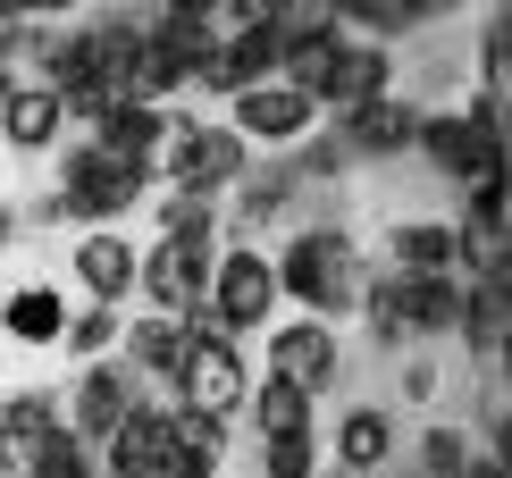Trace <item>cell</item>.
I'll list each match as a JSON object with an SVG mask.
<instances>
[{"mask_svg": "<svg viewBox=\"0 0 512 478\" xmlns=\"http://www.w3.org/2000/svg\"><path fill=\"white\" fill-rule=\"evenodd\" d=\"M210 9L219 0H160V17H202V26H210Z\"/></svg>", "mask_w": 512, "mask_h": 478, "instance_id": "cell-36", "label": "cell"}, {"mask_svg": "<svg viewBox=\"0 0 512 478\" xmlns=\"http://www.w3.org/2000/svg\"><path fill=\"white\" fill-rule=\"evenodd\" d=\"M210 260H219V252L177 244V235H152V244H143V260H135V294L152 302V311L185 319V328H202V286H210Z\"/></svg>", "mask_w": 512, "mask_h": 478, "instance_id": "cell-8", "label": "cell"}, {"mask_svg": "<svg viewBox=\"0 0 512 478\" xmlns=\"http://www.w3.org/2000/svg\"><path fill=\"white\" fill-rule=\"evenodd\" d=\"M59 336H68V294H59L51 277H26V286L0 294V344H34V353H51Z\"/></svg>", "mask_w": 512, "mask_h": 478, "instance_id": "cell-20", "label": "cell"}, {"mask_svg": "<svg viewBox=\"0 0 512 478\" xmlns=\"http://www.w3.org/2000/svg\"><path fill=\"white\" fill-rule=\"evenodd\" d=\"M319 428H294V437H261V478H319Z\"/></svg>", "mask_w": 512, "mask_h": 478, "instance_id": "cell-29", "label": "cell"}, {"mask_svg": "<svg viewBox=\"0 0 512 478\" xmlns=\"http://www.w3.org/2000/svg\"><path fill=\"white\" fill-rule=\"evenodd\" d=\"M412 453H420V478H471V453H479V437L462 420H429L412 437Z\"/></svg>", "mask_w": 512, "mask_h": 478, "instance_id": "cell-25", "label": "cell"}, {"mask_svg": "<svg viewBox=\"0 0 512 478\" xmlns=\"http://www.w3.org/2000/svg\"><path fill=\"white\" fill-rule=\"evenodd\" d=\"M177 445L202 453V462H227V420H219V411H185L177 403Z\"/></svg>", "mask_w": 512, "mask_h": 478, "instance_id": "cell-31", "label": "cell"}, {"mask_svg": "<svg viewBox=\"0 0 512 478\" xmlns=\"http://www.w3.org/2000/svg\"><path fill=\"white\" fill-rule=\"evenodd\" d=\"M135 403H143V378H135V369H126L118 353H101V361H76V378L59 386V420H68L84 445H101V437H110V428H118Z\"/></svg>", "mask_w": 512, "mask_h": 478, "instance_id": "cell-7", "label": "cell"}, {"mask_svg": "<svg viewBox=\"0 0 512 478\" xmlns=\"http://www.w3.org/2000/svg\"><path fill=\"white\" fill-rule=\"evenodd\" d=\"M227 126H236L244 143H269V151H294L319 126V101L311 93H294V84H244L236 101H227Z\"/></svg>", "mask_w": 512, "mask_h": 478, "instance_id": "cell-9", "label": "cell"}, {"mask_svg": "<svg viewBox=\"0 0 512 478\" xmlns=\"http://www.w3.org/2000/svg\"><path fill=\"white\" fill-rule=\"evenodd\" d=\"M17 76H26V68H17V59H0V101L17 93Z\"/></svg>", "mask_w": 512, "mask_h": 478, "instance_id": "cell-38", "label": "cell"}, {"mask_svg": "<svg viewBox=\"0 0 512 478\" xmlns=\"http://www.w3.org/2000/svg\"><path fill=\"white\" fill-rule=\"evenodd\" d=\"M504 319H512V277H462V319H454V344H462V353L496 369Z\"/></svg>", "mask_w": 512, "mask_h": 478, "instance_id": "cell-22", "label": "cell"}, {"mask_svg": "<svg viewBox=\"0 0 512 478\" xmlns=\"http://www.w3.org/2000/svg\"><path fill=\"white\" fill-rule=\"evenodd\" d=\"M160 235L219 252V244H227V219H219V202H194V193H160Z\"/></svg>", "mask_w": 512, "mask_h": 478, "instance_id": "cell-26", "label": "cell"}, {"mask_svg": "<svg viewBox=\"0 0 512 478\" xmlns=\"http://www.w3.org/2000/svg\"><path fill=\"white\" fill-rule=\"evenodd\" d=\"M244 168H252V143H244L227 118H185V110H177V135H168V151H160V193L227 202Z\"/></svg>", "mask_w": 512, "mask_h": 478, "instance_id": "cell-2", "label": "cell"}, {"mask_svg": "<svg viewBox=\"0 0 512 478\" xmlns=\"http://www.w3.org/2000/svg\"><path fill=\"white\" fill-rule=\"evenodd\" d=\"M135 260H143V244L126 227H84L68 244V269H76L84 302H126L135 294Z\"/></svg>", "mask_w": 512, "mask_h": 478, "instance_id": "cell-17", "label": "cell"}, {"mask_svg": "<svg viewBox=\"0 0 512 478\" xmlns=\"http://www.w3.org/2000/svg\"><path fill=\"white\" fill-rule=\"evenodd\" d=\"M437 386H445L437 361H403V403H437Z\"/></svg>", "mask_w": 512, "mask_h": 478, "instance_id": "cell-33", "label": "cell"}, {"mask_svg": "<svg viewBox=\"0 0 512 478\" xmlns=\"http://www.w3.org/2000/svg\"><path fill=\"white\" fill-rule=\"evenodd\" d=\"M303 202V177H294V160H269V168H244L236 193L219 202V219H227V244H252V235H269L286 210Z\"/></svg>", "mask_w": 512, "mask_h": 478, "instance_id": "cell-14", "label": "cell"}, {"mask_svg": "<svg viewBox=\"0 0 512 478\" xmlns=\"http://www.w3.org/2000/svg\"><path fill=\"white\" fill-rule=\"evenodd\" d=\"M244 395H252L244 344H236V336H219V328H194V336H185V361H177V386H168V403L236 420V411H244Z\"/></svg>", "mask_w": 512, "mask_h": 478, "instance_id": "cell-5", "label": "cell"}, {"mask_svg": "<svg viewBox=\"0 0 512 478\" xmlns=\"http://www.w3.org/2000/svg\"><path fill=\"white\" fill-rule=\"evenodd\" d=\"M59 135H68V101H59L51 84L17 76V93L0 101V143H9L17 160H42V151H59Z\"/></svg>", "mask_w": 512, "mask_h": 478, "instance_id": "cell-18", "label": "cell"}, {"mask_svg": "<svg viewBox=\"0 0 512 478\" xmlns=\"http://www.w3.org/2000/svg\"><path fill=\"white\" fill-rule=\"evenodd\" d=\"M93 453H101V478H152L168 453H177V403H152V395H143Z\"/></svg>", "mask_w": 512, "mask_h": 478, "instance_id": "cell-10", "label": "cell"}, {"mask_svg": "<svg viewBox=\"0 0 512 478\" xmlns=\"http://www.w3.org/2000/svg\"><path fill=\"white\" fill-rule=\"evenodd\" d=\"M34 478H101V453L59 420V428H42V437H34Z\"/></svg>", "mask_w": 512, "mask_h": 478, "instance_id": "cell-27", "label": "cell"}, {"mask_svg": "<svg viewBox=\"0 0 512 478\" xmlns=\"http://www.w3.org/2000/svg\"><path fill=\"white\" fill-rule=\"evenodd\" d=\"M269 378H286V386H303V395L319 403L336 378H345V336H336V319H311V311H294V319H269Z\"/></svg>", "mask_w": 512, "mask_h": 478, "instance_id": "cell-6", "label": "cell"}, {"mask_svg": "<svg viewBox=\"0 0 512 478\" xmlns=\"http://www.w3.org/2000/svg\"><path fill=\"white\" fill-rule=\"evenodd\" d=\"M0 428H9V437L59 428V386H17V395H0Z\"/></svg>", "mask_w": 512, "mask_h": 478, "instance_id": "cell-30", "label": "cell"}, {"mask_svg": "<svg viewBox=\"0 0 512 478\" xmlns=\"http://www.w3.org/2000/svg\"><path fill=\"white\" fill-rule=\"evenodd\" d=\"M277 269H269V252L261 244H219V260H210V286H202V328H219V336H261L269 328V311H277Z\"/></svg>", "mask_w": 512, "mask_h": 478, "instance_id": "cell-3", "label": "cell"}, {"mask_svg": "<svg viewBox=\"0 0 512 478\" xmlns=\"http://www.w3.org/2000/svg\"><path fill=\"white\" fill-rule=\"evenodd\" d=\"M462 235L454 219H395L387 227V269H454Z\"/></svg>", "mask_w": 512, "mask_h": 478, "instance_id": "cell-23", "label": "cell"}, {"mask_svg": "<svg viewBox=\"0 0 512 478\" xmlns=\"http://www.w3.org/2000/svg\"><path fill=\"white\" fill-rule=\"evenodd\" d=\"M17 227H26V219H17V210H9V202H0V252H9V244H17Z\"/></svg>", "mask_w": 512, "mask_h": 478, "instance_id": "cell-37", "label": "cell"}, {"mask_svg": "<svg viewBox=\"0 0 512 478\" xmlns=\"http://www.w3.org/2000/svg\"><path fill=\"white\" fill-rule=\"evenodd\" d=\"M152 185H160V177H143V168L110 160V151L84 135L68 160H59V185H51V193H59V210H68L76 227H118L135 202H152Z\"/></svg>", "mask_w": 512, "mask_h": 478, "instance_id": "cell-4", "label": "cell"}, {"mask_svg": "<svg viewBox=\"0 0 512 478\" xmlns=\"http://www.w3.org/2000/svg\"><path fill=\"white\" fill-rule=\"evenodd\" d=\"M118 328H126L118 302H84V311H68V336H59V353L101 361V353H118Z\"/></svg>", "mask_w": 512, "mask_h": 478, "instance_id": "cell-28", "label": "cell"}, {"mask_svg": "<svg viewBox=\"0 0 512 478\" xmlns=\"http://www.w3.org/2000/svg\"><path fill=\"white\" fill-rule=\"evenodd\" d=\"M152 478H219V462H202V453H185V445H177V453H168V462H160Z\"/></svg>", "mask_w": 512, "mask_h": 478, "instance_id": "cell-35", "label": "cell"}, {"mask_svg": "<svg viewBox=\"0 0 512 478\" xmlns=\"http://www.w3.org/2000/svg\"><path fill=\"white\" fill-rule=\"evenodd\" d=\"M277 59H286L277 26H236V34H219V42H210V59H202V76H194V93L236 101L244 84H269V76H277Z\"/></svg>", "mask_w": 512, "mask_h": 478, "instance_id": "cell-12", "label": "cell"}, {"mask_svg": "<svg viewBox=\"0 0 512 478\" xmlns=\"http://www.w3.org/2000/svg\"><path fill=\"white\" fill-rule=\"evenodd\" d=\"M395 445H403L395 411H387V403H353L345 420H336V437L319 445V453H336V470H345V478H378V470L395 462Z\"/></svg>", "mask_w": 512, "mask_h": 478, "instance_id": "cell-19", "label": "cell"}, {"mask_svg": "<svg viewBox=\"0 0 512 478\" xmlns=\"http://www.w3.org/2000/svg\"><path fill=\"white\" fill-rule=\"evenodd\" d=\"M185 319H168V311H143V319H126L118 328V361L135 369L143 386H177V361H185Z\"/></svg>", "mask_w": 512, "mask_h": 478, "instance_id": "cell-21", "label": "cell"}, {"mask_svg": "<svg viewBox=\"0 0 512 478\" xmlns=\"http://www.w3.org/2000/svg\"><path fill=\"white\" fill-rule=\"evenodd\" d=\"M387 294H395V319L412 344L454 336V319H462V277L454 269H387Z\"/></svg>", "mask_w": 512, "mask_h": 478, "instance_id": "cell-15", "label": "cell"}, {"mask_svg": "<svg viewBox=\"0 0 512 478\" xmlns=\"http://www.w3.org/2000/svg\"><path fill=\"white\" fill-rule=\"evenodd\" d=\"M412 135H420V101L412 93H378V101H361V110L336 118V143L353 151V168L361 160H412Z\"/></svg>", "mask_w": 512, "mask_h": 478, "instance_id": "cell-13", "label": "cell"}, {"mask_svg": "<svg viewBox=\"0 0 512 478\" xmlns=\"http://www.w3.org/2000/svg\"><path fill=\"white\" fill-rule=\"evenodd\" d=\"M0 478H34V437H9L0 428Z\"/></svg>", "mask_w": 512, "mask_h": 478, "instance_id": "cell-34", "label": "cell"}, {"mask_svg": "<svg viewBox=\"0 0 512 478\" xmlns=\"http://www.w3.org/2000/svg\"><path fill=\"white\" fill-rule=\"evenodd\" d=\"M378 93H395V42L345 34V42H336L328 84H319V126H336L345 110H361V101H378Z\"/></svg>", "mask_w": 512, "mask_h": 478, "instance_id": "cell-11", "label": "cell"}, {"mask_svg": "<svg viewBox=\"0 0 512 478\" xmlns=\"http://www.w3.org/2000/svg\"><path fill=\"white\" fill-rule=\"evenodd\" d=\"M269 269H277V294L303 302L311 319H345V311H361V286H370V260H361L353 227H336V219L294 227L286 252H269Z\"/></svg>", "mask_w": 512, "mask_h": 478, "instance_id": "cell-1", "label": "cell"}, {"mask_svg": "<svg viewBox=\"0 0 512 478\" xmlns=\"http://www.w3.org/2000/svg\"><path fill=\"white\" fill-rule=\"evenodd\" d=\"M244 411H252V437H294V428H311L319 403L303 395V386H286V378H252Z\"/></svg>", "mask_w": 512, "mask_h": 478, "instance_id": "cell-24", "label": "cell"}, {"mask_svg": "<svg viewBox=\"0 0 512 478\" xmlns=\"http://www.w3.org/2000/svg\"><path fill=\"white\" fill-rule=\"evenodd\" d=\"M277 17V0H219L210 9V34H236V26H269Z\"/></svg>", "mask_w": 512, "mask_h": 478, "instance_id": "cell-32", "label": "cell"}, {"mask_svg": "<svg viewBox=\"0 0 512 478\" xmlns=\"http://www.w3.org/2000/svg\"><path fill=\"white\" fill-rule=\"evenodd\" d=\"M378 478H387V470H378Z\"/></svg>", "mask_w": 512, "mask_h": 478, "instance_id": "cell-39", "label": "cell"}, {"mask_svg": "<svg viewBox=\"0 0 512 478\" xmlns=\"http://www.w3.org/2000/svg\"><path fill=\"white\" fill-rule=\"evenodd\" d=\"M168 135H177V110H168V101H110V110H101V126H93V143L110 151V160L143 168V177H160Z\"/></svg>", "mask_w": 512, "mask_h": 478, "instance_id": "cell-16", "label": "cell"}]
</instances>
